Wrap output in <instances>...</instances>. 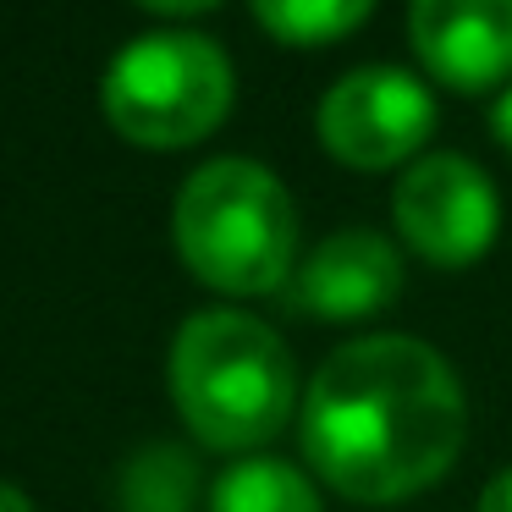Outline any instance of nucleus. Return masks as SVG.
Returning a JSON list of instances; mask_svg holds the SVG:
<instances>
[{"instance_id": "nucleus-1", "label": "nucleus", "mask_w": 512, "mask_h": 512, "mask_svg": "<svg viewBox=\"0 0 512 512\" xmlns=\"http://www.w3.org/2000/svg\"><path fill=\"white\" fill-rule=\"evenodd\" d=\"M468 435L457 369L419 336L342 342L298 402L303 463L347 501L391 507L441 485Z\"/></svg>"}, {"instance_id": "nucleus-5", "label": "nucleus", "mask_w": 512, "mask_h": 512, "mask_svg": "<svg viewBox=\"0 0 512 512\" xmlns=\"http://www.w3.org/2000/svg\"><path fill=\"white\" fill-rule=\"evenodd\" d=\"M391 226L408 243V254H419L424 265L463 270L485 259L501 232L496 182L468 155L430 149L391 188Z\"/></svg>"}, {"instance_id": "nucleus-15", "label": "nucleus", "mask_w": 512, "mask_h": 512, "mask_svg": "<svg viewBox=\"0 0 512 512\" xmlns=\"http://www.w3.org/2000/svg\"><path fill=\"white\" fill-rule=\"evenodd\" d=\"M0 512H34V501H28L17 485H0Z\"/></svg>"}, {"instance_id": "nucleus-4", "label": "nucleus", "mask_w": 512, "mask_h": 512, "mask_svg": "<svg viewBox=\"0 0 512 512\" xmlns=\"http://www.w3.org/2000/svg\"><path fill=\"white\" fill-rule=\"evenodd\" d=\"M237 100L232 61L215 39L166 28L144 34L105 67L100 111L138 149H188L226 122Z\"/></svg>"}, {"instance_id": "nucleus-11", "label": "nucleus", "mask_w": 512, "mask_h": 512, "mask_svg": "<svg viewBox=\"0 0 512 512\" xmlns=\"http://www.w3.org/2000/svg\"><path fill=\"white\" fill-rule=\"evenodd\" d=\"M248 6L281 45H336L375 12V0H248Z\"/></svg>"}, {"instance_id": "nucleus-10", "label": "nucleus", "mask_w": 512, "mask_h": 512, "mask_svg": "<svg viewBox=\"0 0 512 512\" xmlns=\"http://www.w3.org/2000/svg\"><path fill=\"white\" fill-rule=\"evenodd\" d=\"M116 496H122V512H193L199 468L182 446H144V452L127 457Z\"/></svg>"}, {"instance_id": "nucleus-3", "label": "nucleus", "mask_w": 512, "mask_h": 512, "mask_svg": "<svg viewBox=\"0 0 512 512\" xmlns=\"http://www.w3.org/2000/svg\"><path fill=\"white\" fill-rule=\"evenodd\" d=\"M177 254L204 287L226 298H265L292 281L298 204L270 166L243 155L204 160L177 188L171 210Z\"/></svg>"}, {"instance_id": "nucleus-9", "label": "nucleus", "mask_w": 512, "mask_h": 512, "mask_svg": "<svg viewBox=\"0 0 512 512\" xmlns=\"http://www.w3.org/2000/svg\"><path fill=\"white\" fill-rule=\"evenodd\" d=\"M210 512H325L314 479L281 457H237L210 485Z\"/></svg>"}, {"instance_id": "nucleus-12", "label": "nucleus", "mask_w": 512, "mask_h": 512, "mask_svg": "<svg viewBox=\"0 0 512 512\" xmlns=\"http://www.w3.org/2000/svg\"><path fill=\"white\" fill-rule=\"evenodd\" d=\"M479 512H512V468H501V474L479 490Z\"/></svg>"}, {"instance_id": "nucleus-6", "label": "nucleus", "mask_w": 512, "mask_h": 512, "mask_svg": "<svg viewBox=\"0 0 512 512\" xmlns=\"http://www.w3.org/2000/svg\"><path fill=\"white\" fill-rule=\"evenodd\" d=\"M314 133L353 171L413 166L435 133V94L402 67H358L325 89Z\"/></svg>"}, {"instance_id": "nucleus-2", "label": "nucleus", "mask_w": 512, "mask_h": 512, "mask_svg": "<svg viewBox=\"0 0 512 512\" xmlns=\"http://www.w3.org/2000/svg\"><path fill=\"white\" fill-rule=\"evenodd\" d=\"M171 397L199 446L259 452L298 408V364L276 325L243 309H204L171 342Z\"/></svg>"}, {"instance_id": "nucleus-7", "label": "nucleus", "mask_w": 512, "mask_h": 512, "mask_svg": "<svg viewBox=\"0 0 512 512\" xmlns=\"http://www.w3.org/2000/svg\"><path fill=\"white\" fill-rule=\"evenodd\" d=\"M408 39L446 89L479 94L512 78V0H413Z\"/></svg>"}, {"instance_id": "nucleus-14", "label": "nucleus", "mask_w": 512, "mask_h": 512, "mask_svg": "<svg viewBox=\"0 0 512 512\" xmlns=\"http://www.w3.org/2000/svg\"><path fill=\"white\" fill-rule=\"evenodd\" d=\"M138 6H149V12H166V17H193V12H210V6H221V0H138Z\"/></svg>"}, {"instance_id": "nucleus-13", "label": "nucleus", "mask_w": 512, "mask_h": 512, "mask_svg": "<svg viewBox=\"0 0 512 512\" xmlns=\"http://www.w3.org/2000/svg\"><path fill=\"white\" fill-rule=\"evenodd\" d=\"M490 133H496V144L512 155V83L496 94V105H490Z\"/></svg>"}, {"instance_id": "nucleus-8", "label": "nucleus", "mask_w": 512, "mask_h": 512, "mask_svg": "<svg viewBox=\"0 0 512 512\" xmlns=\"http://www.w3.org/2000/svg\"><path fill=\"white\" fill-rule=\"evenodd\" d=\"M287 298L314 320H375L402 298V254L369 226L331 232L287 281Z\"/></svg>"}]
</instances>
